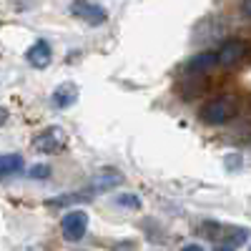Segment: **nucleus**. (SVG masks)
Returning <instances> with one entry per match:
<instances>
[{
    "label": "nucleus",
    "mask_w": 251,
    "mask_h": 251,
    "mask_svg": "<svg viewBox=\"0 0 251 251\" xmlns=\"http://www.w3.org/2000/svg\"><path fill=\"white\" fill-rule=\"evenodd\" d=\"M239 108H241L239 96L226 93V96H219V98H211L208 103H203L199 111V118L206 126H224L239 116Z\"/></svg>",
    "instance_id": "f257e3e1"
},
{
    "label": "nucleus",
    "mask_w": 251,
    "mask_h": 251,
    "mask_svg": "<svg viewBox=\"0 0 251 251\" xmlns=\"http://www.w3.org/2000/svg\"><path fill=\"white\" fill-rule=\"evenodd\" d=\"M68 143V133L60 126H48L33 138V149L38 153H60Z\"/></svg>",
    "instance_id": "f03ea898"
},
{
    "label": "nucleus",
    "mask_w": 251,
    "mask_h": 251,
    "mask_svg": "<svg viewBox=\"0 0 251 251\" xmlns=\"http://www.w3.org/2000/svg\"><path fill=\"white\" fill-rule=\"evenodd\" d=\"M86 231H88V214L86 211H68L66 216H63L60 234H63L66 241L75 244V241H80L83 236H86Z\"/></svg>",
    "instance_id": "7ed1b4c3"
},
{
    "label": "nucleus",
    "mask_w": 251,
    "mask_h": 251,
    "mask_svg": "<svg viewBox=\"0 0 251 251\" xmlns=\"http://www.w3.org/2000/svg\"><path fill=\"white\" fill-rule=\"evenodd\" d=\"M246 53H249V46L244 38H236V35L226 38L216 53V63H221V66H236L241 58H246Z\"/></svg>",
    "instance_id": "20e7f679"
},
{
    "label": "nucleus",
    "mask_w": 251,
    "mask_h": 251,
    "mask_svg": "<svg viewBox=\"0 0 251 251\" xmlns=\"http://www.w3.org/2000/svg\"><path fill=\"white\" fill-rule=\"evenodd\" d=\"M71 13L78 15L83 23H88V25H103L106 23V10H103L98 3H73L71 5Z\"/></svg>",
    "instance_id": "39448f33"
},
{
    "label": "nucleus",
    "mask_w": 251,
    "mask_h": 251,
    "mask_svg": "<svg viewBox=\"0 0 251 251\" xmlns=\"http://www.w3.org/2000/svg\"><path fill=\"white\" fill-rule=\"evenodd\" d=\"M25 58H28L30 66H35V68H46L48 63H50V58H53V48H50L48 40H35V43L30 46V50H28Z\"/></svg>",
    "instance_id": "423d86ee"
},
{
    "label": "nucleus",
    "mask_w": 251,
    "mask_h": 251,
    "mask_svg": "<svg viewBox=\"0 0 251 251\" xmlns=\"http://www.w3.org/2000/svg\"><path fill=\"white\" fill-rule=\"evenodd\" d=\"M78 100V86H73V83H63V86H58L50 96V106L53 108H68L73 106V103Z\"/></svg>",
    "instance_id": "0eeeda50"
},
{
    "label": "nucleus",
    "mask_w": 251,
    "mask_h": 251,
    "mask_svg": "<svg viewBox=\"0 0 251 251\" xmlns=\"http://www.w3.org/2000/svg\"><path fill=\"white\" fill-rule=\"evenodd\" d=\"M214 66H219L216 63V53L214 50H206V53H199L194 55L191 60L186 63V71H191V73H206V71H211Z\"/></svg>",
    "instance_id": "6e6552de"
},
{
    "label": "nucleus",
    "mask_w": 251,
    "mask_h": 251,
    "mask_svg": "<svg viewBox=\"0 0 251 251\" xmlns=\"http://www.w3.org/2000/svg\"><path fill=\"white\" fill-rule=\"evenodd\" d=\"M23 171V158L18 153H3L0 156V178H8Z\"/></svg>",
    "instance_id": "1a4fd4ad"
},
{
    "label": "nucleus",
    "mask_w": 251,
    "mask_h": 251,
    "mask_svg": "<svg viewBox=\"0 0 251 251\" xmlns=\"http://www.w3.org/2000/svg\"><path fill=\"white\" fill-rule=\"evenodd\" d=\"M28 176H30V178H38V181H43V178L50 176V166H46V163H35L33 169L28 171Z\"/></svg>",
    "instance_id": "9d476101"
},
{
    "label": "nucleus",
    "mask_w": 251,
    "mask_h": 251,
    "mask_svg": "<svg viewBox=\"0 0 251 251\" xmlns=\"http://www.w3.org/2000/svg\"><path fill=\"white\" fill-rule=\"evenodd\" d=\"M116 203H118V206H126V208H138V206H141L138 196H133V194H123V196H118Z\"/></svg>",
    "instance_id": "9b49d317"
},
{
    "label": "nucleus",
    "mask_w": 251,
    "mask_h": 251,
    "mask_svg": "<svg viewBox=\"0 0 251 251\" xmlns=\"http://www.w3.org/2000/svg\"><path fill=\"white\" fill-rule=\"evenodd\" d=\"M181 251H203V246L201 244H186Z\"/></svg>",
    "instance_id": "f8f14e48"
},
{
    "label": "nucleus",
    "mask_w": 251,
    "mask_h": 251,
    "mask_svg": "<svg viewBox=\"0 0 251 251\" xmlns=\"http://www.w3.org/2000/svg\"><path fill=\"white\" fill-rule=\"evenodd\" d=\"M8 116H10V113H8V108H0V126H3V123L8 121Z\"/></svg>",
    "instance_id": "ddd939ff"
},
{
    "label": "nucleus",
    "mask_w": 251,
    "mask_h": 251,
    "mask_svg": "<svg viewBox=\"0 0 251 251\" xmlns=\"http://www.w3.org/2000/svg\"><path fill=\"white\" fill-rule=\"evenodd\" d=\"M216 251H236V249H231V246H219Z\"/></svg>",
    "instance_id": "4468645a"
}]
</instances>
